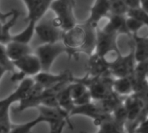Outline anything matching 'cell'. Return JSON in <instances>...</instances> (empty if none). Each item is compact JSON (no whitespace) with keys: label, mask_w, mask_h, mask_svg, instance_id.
I'll list each match as a JSON object with an SVG mask.
<instances>
[{"label":"cell","mask_w":148,"mask_h":133,"mask_svg":"<svg viewBox=\"0 0 148 133\" xmlns=\"http://www.w3.org/2000/svg\"><path fill=\"white\" fill-rule=\"evenodd\" d=\"M50 10L56 15L51 19L52 23L62 31L71 28L77 24L74 15V0H54L51 5Z\"/></svg>","instance_id":"1"},{"label":"cell","mask_w":148,"mask_h":133,"mask_svg":"<svg viewBox=\"0 0 148 133\" xmlns=\"http://www.w3.org/2000/svg\"><path fill=\"white\" fill-rule=\"evenodd\" d=\"M76 80L83 83L88 89L92 100L100 101L114 93L112 89L113 80L108 75L99 77H90L87 74L82 78H76Z\"/></svg>","instance_id":"2"},{"label":"cell","mask_w":148,"mask_h":133,"mask_svg":"<svg viewBox=\"0 0 148 133\" xmlns=\"http://www.w3.org/2000/svg\"><path fill=\"white\" fill-rule=\"evenodd\" d=\"M34 53L40 61L42 72H50L55 60L61 54L65 53L68 57L70 56L69 50L61 40L55 43L42 44L36 49Z\"/></svg>","instance_id":"3"},{"label":"cell","mask_w":148,"mask_h":133,"mask_svg":"<svg viewBox=\"0 0 148 133\" xmlns=\"http://www.w3.org/2000/svg\"><path fill=\"white\" fill-rule=\"evenodd\" d=\"M86 28L84 24H76L71 28L62 31L61 41L70 51L69 57L77 59L80 53V48L86 40Z\"/></svg>","instance_id":"4"},{"label":"cell","mask_w":148,"mask_h":133,"mask_svg":"<svg viewBox=\"0 0 148 133\" xmlns=\"http://www.w3.org/2000/svg\"><path fill=\"white\" fill-rule=\"evenodd\" d=\"M109 73L117 78L130 77L132 75L136 62L133 54L132 42L131 43L130 51L126 55L118 54L113 60L107 61Z\"/></svg>","instance_id":"5"},{"label":"cell","mask_w":148,"mask_h":133,"mask_svg":"<svg viewBox=\"0 0 148 133\" xmlns=\"http://www.w3.org/2000/svg\"><path fill=\"white\" fill-rule=\"evenodd\" d=\"M96 47L94 53L101 57H106L109 53H120L118 46V36L103 31L99 26L96 29Z\"/></svg>","instance_id":"6"},{"label":"cell","mask_w":148,"mask_h":133,"mask_svg":"<svg viewBox=\"0 0 148 133\" xmlns=\"http://www.w3.org/2000/svg\"><path fill=\"white\" fill-rule=\"evenodd\" d=\"M13 64L25 78L34 77L42 72L40 61L37 55L33 52L14 61Z\"/></svg>","instance_id":"7"},{"label":"cell","mask_w":148,"mask_h":133,"mask_svg":"<svg viewBox=\"0 0 148 133\" xmlns=\"http://www.w3.org/2000/svg\"><path fill=\"white\" fill-rule=\"evenodd\" d=\"M35 34L43 44L55 43L61 40L62 31L51 20L38 22L35 26Z\"/></svg>","instance_id":"8"},{"label":"cell","mask_w":148,"mask_h":133,"mask_svg":"<svg viewBox=\"0 0 148 133\" xmlns=\"http://www.w3.org/2000/svg\"><path fill=\"white\" fill-rule=\"evenodd\" d=\"M34 84V80L31 77H27L24 78L17 87V89L10 94L8 97L5 98L4 99L0 100V107H8L11 108L12 105L15 103H20L24 100L26 96L28 95L32 86Z\"/></svg>","instance_id":"9"},{"label":"cell","mask_w":148,"mask_h":133,"mask_svg":"<svg viewBox=\"0 0 148 133\" xmlns=\"http://www.w3.org/2000/svg\"><path fill=\"white\" fill-rule=\"evenodd\" d=\"M72 77L71 72L69 71H64L58 74H52L50 72H40L32 78L44 88H49L62 82H71Z\"/></svg>","instance_id":"10"},{"label":"cell","mask_w":148,"mask_h":133,"mask_svg":"<svg viewBox=\"0 0 148 133\" xmlns=\"http://www.w3.org/2000/svg\"><path fill=\"white\" fill-rule=\"evenodd\" d=\"M54 0H32L26 6L27 18L26 21H34L38 23L50 10L51 5Z\"/></svg>","instance_id":"11"},{"label":"cell","mask_w":148,"mask_h":133,"mask_svg":"<svg viewBox=\"0 0 148 133\" xmlns=\"http://www.w3.org/2000/svg\"><path fill=\"white\" fill-rule=\"evenodd\" d=\"M110 14L109 0H94V3L90 9V16L86 22L92 25L99 26V23L104 18Z\"/></svg>","instance_id":"12"},{"label":"cell","mask_w":148,"mask_h":133,"mask_svg":"<svg viewBox=\"0 0 148 133\" xmlns=\"http://www.w3.org/2000/svg\"><path fill=\"white\" fill-rule=\"evenodd\" d=\"M108 18V23L101 28L103 31L110 33H114L117 35L120 34H125L129 37V31L126 27V15H116V14H109Z\"/></svg>","instance_id":"13"},{"label":"cell","mask_w":148,"mask_h":133,"mask_svg":"<svg viewBox=\"0 0 148 133\" xmlns=\"http://www.w3.org/2000/svg\"><path fill=\"white\" fill-rule=\"evenodd\" d=\"M87 70V75L90 77H99L110 74L107 60L105 57H101L95 53L90 56Z\"/></svg>","instance_id":"14"},{"label":"cell","mask_w":148,"mask_h":133,"mask_svg":"<svg viewBox=\"0 0 148 133\" xmlns=\"http://www.w3.org/2000/svg\"><path fill=\"white\" fill-rule=\"evenodd\" d=\"M133 54L136 63L148 59V43L146 37H140L138 34L132 35Z\"/></svg>","instance_id":"15"},{"label":"cell","mask_w":148,"mask_h":133,"mask_svg":"<svg viewBox=\"0 0 148 133\" xmlns=\"http://www.w3.org/2000/svg\"><path fill=\"white\" fill-rule=\"evenodd\" d=\"M5 48L7 54L12 62L32 52V48L28 44H23L13 40H10L5 44Z\"/></svg>","instance_id":"16"},{"label":"cell","mask_w":148,"mask_h":133,"mask_svg":"<svg viewBox=\"0 0 148 133\" xmlns=\"http://www.w3.org/2000/svg\"><path fill=\"white\" fill-rule=\"evenodd\" d=\"M85 28H86V40L83 44V46L80 48L79 52L80 53H86L89 57L92 55L95 51V47H96V29L98 26L92 25L86 22L84 24Z\"/></svg>","instance_id":"17"},{"label":"cell","mask_w":148,"mask_h":133,"mask_svg":"<svg viewBox=\"0 0 148 133\" xmlns=\"http://www.w3.org/2000/svg\"><path fill=\"white\" fill-rule=\"evenodd\" d=\"M113 91L119 96H129L133 93V85L130 77L117 78L112 82Z\"/></svg>","instance_id":"18"},{"label":"cell","mask_w":148,"mask_h":133,"mask_svg":"<svg viewBox=\"0 0 148 133\" xmlns=\"http://www.w3.org/2000/svg\"><path fill=\"white\" fill-rule=\"evenodd\" d=\"M68 85L65 87H64L56 95V98H57V102H58V105L64 110H65L67 113H69V115H70L71 111L74 109V107H75V104H74L73 99H72V98H71V96L70 94Z\"/></svg>","instance_id":"19"},{"label":"cell","mask_w":148,"mask_h":133,"mask_svg":"<svg viewBox=\"0 0 148 133\" xmlns=\"http://www.w3.org/2000/svg\"><path fill=\"white\" fill-rule=\"evenodd\" d=\"M41 123H45V119L41 113H38V116L32 121L12 125V129L9 133H32L33 128Z\"/></svg>","instance_id":"20"},{"label":"cell","mask_w":148,"mask_h":133,"mask_svg":"<svg viewBox=\"0 0 148 133\" xmlns=\"http://www.w3.org/2000/svg\"><path fill=\"white\" fill-rule=\"evenodd\" d=\"M36 22L34 21H27V25L26 27L20 31L19 33L16 35H12L11 40L17 41L19 43L23 44H30L32 41L33 36L35 35V26H36Z\"/></svg>","instance_id":"21"},{"label":"cell","mask_w":148,"mask_h":133,"mask_svg":"<svg viewBox=\"0 0 148 133\" xmlns=\"http://www.w3.org/2000/svg\"><path fill=\"white\" fill-rule=\"evenodd\" d=\"M10 109L8 107H0V133H9L12 129Z\"/></svg>","instance_id":"22"},{"label":"cell","mask_w":148,"mask_h":133,"mask_svg":"<svg viewBox=\"0 0 148 133\" xmlns=\"http://www.w3.org/2000/svg\"><path fill=\"white\" fill-rule=\"evenodd\" d=\"M98 127H99L97 133H125V130L119 127L112 119V117L101 123Z\"/></svg>","instance_id":"23"},{"label":"cell","mask_w":148,"mask_h":133,"mask_svg":"<svg viewBox=\"0 0 148 133\" xmlns=\"http://www.w3.org/2000/svg\"><path fill=\"white\" fill-rule=\"evenodd\" d=\"M0 66L4 67L7 72H15V66L7 54L5 44L1 43H0Z\"/></svg>","instance_id":"24"},{"label":"cell","mask_w":148,"mask_h":133,"mask_svg":"<svg viewBox=\"0 0 148 133\" xmlns=\"http://www.w3.org/2000/svg\"><path fill=\"white\" fill-rule=\"evenodd\" d=\"M109 5H110V14L126 15L129 10L123 0H109Z\"/></svg>","instance_id":"25"},{"label":"cell","mask_w":148,"mask_h":133,"mask_svg":"<svg viewBox=\"0 0 148 133\" xmlns=\"http://www.w3.org/2000/svg\"><path fill=\"white\" fill-rule=\"evenodd\" d=\"M126 16L132 17L138 20L140 23L144 25V26L145 25L148 28V13L143 11L140 7L135 9H129L126 13Z\"/></svg>","instance_id":"26"},{"label":"cell","mask_w":148,"mask_h":133,"mask_svg":"<svg viewBox=\"0 0 148 133\" xmlns=\"http://www.w3.org/2000/svg\"><path fill=\"white\" fill-rule=\"evenodd\" d=\"M125 23H126V27L131 37L132 35L138 34V32L142 29V27H144V25L140 23L138 20L132 17H128V16H126Z\"/></svg>","instance_id":"27"},{"label":"cell","mask_w":148,"mask_h":133,"mask_svg":"<svg viewBox=\"0 0 148 133\" xmlns=\"http://www.w3.org/2000/svg\"><path fill=\"white\" fill-rule=\"evenodd\" d=\"M133 133H148V120L147 118L142 121L133 130Z\"/></svg>","instance_id":"28"},{"label":"cell","mask_w":148,"mask_h":133,"mask_svg":"<svg viewBox=\"0 0 148 133\" xmlns=\"http://www.w3.org/2000/svg\"><path fill=\"white\" fill-rule=\"evenodd\" d=\"M128 9L138 8L140 5V0H123Z\"/></svg>","instance_id":"29"},{"label":"cell","mask_w":148,"mask_h":133,"mask_svg":"<svg viewBox=\"0 0 148 133\" xmlns=\"http://www.w3.org/2000/svg\"><path fill=\"white\" fill-rule=\"evenodd\" d=\"M12 13H13V10H12V11H11L10 12H8V13H2V12H0V38H1L2 28H3L4 23L6 21V18H9Z\"/></svg>","instance_id":"30"},{"label":"cell","mask_w":148,"mask_h":133,"mask_svg":"<svg viewBox=\"0 0 148 133\" xmlns=\"http://www.w3.org/2000/svg\"><path fill=\"white\" fill-rule=\"evenodd\" d=\"M139 7L148 13V0H140V5Z\"/></svg>","instance_id":"31"},{"label":"cell","mask_w":148,"mask_h":133,"mask_svg":"<svg viewBox=\"0 0 148 133\" xmlns=\"http://www.w3.org/2000/svg\"><path fill=\"white\" fill-rule=\"evenodd\" d=\"M6 72H7V71H6L4 67H2V66H0V82H1L3 77L5 76V74Z\"/></svg>","instance_id":"32"},{"label":"cell","mask_w":148,"mask_h":133,"mask_svg":"<svg viewBox=\"0 0 148 133\" xmlns=\"http://www.w3.org/2000/svg\"><path fill=\"white\" fill-rule=\"evenodd\" d=\"M145 80H146V82H147V84H148V72H147V73H146V75H145Z\"/></svg>","instance_id":"33"},{"label":"cell","mask_w":148,"mask_h":133,"mask_svg":"<svg viewBox=\"0 0 148 133\" xmlns=\"http://www.w3.org/2000/svg\"><path fill=\"white\" fill-rule=\"evenodd\" d=\"M146 40H147V43H148V36H146Z\"/></svg>","instance_id":"34"},{"label":"cell","mask_w":148,"mask_h":133,"mask_svg":"<svg viewBox=\"0 0 148 133\" xmlns=\"http://www.w3.org/2000/svg\"><path fill=\"white\" fill-rule=\"evenodd\" d=\"M147 120H148V117H147Z\"/></svg>","instance_id":"35"},{"label":"cell","mask_w":148,"mask_h":133,"mask_svg":"<svg viewBox=\"0 0 148 133\" xmlns=\"http://www.w3.org/2000/svg\"><path fill=\"white\" fill-rule=\"evenodd\" d=\"M125 133H126V132H125Z\"/></svg>","instance_id":"36"}]
</instances>
